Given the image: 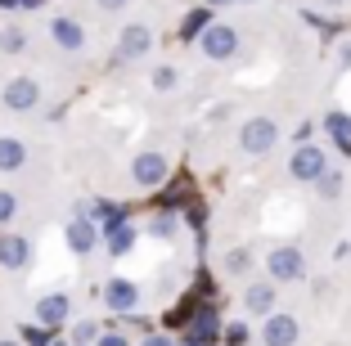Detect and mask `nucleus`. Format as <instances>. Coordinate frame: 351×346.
Returning a JSON list of instances; mask_svg holds the SVG:
<instances>
[{"instance_id":"1","label":"nucleus","mask_w":351,"mask_h":346,"mask_svg":"<svg viewBox=\"0 0 351 346\" xmlns=\"http://www.w3.org/2000/svg\"><path fill=\"white\" fill-rule=\"evenodd\" d=\"M198 50H203L212 63H226V59L239 54V32L226 27V23H207V27L198 32Z\"/></svg>"},{"instance_id":"2","label":"nucleus","mask_w":351,"mask_h":346,"mask_svg":"<svg viewBox=\"0 0 351 346\" xmlns=\"http://www.w3.org/2000/svg\"><path fill=\"white\" fill-rule=\"evenodd\" d=\"M275 140H279V126L270 122V117H248L243 131H239V144H243V153H252V158H266V153L275 149Z\"/></svg>"},{"instance_id":"3","label":"nucleus","mask_w":351,"mask_h":346,"mask_svg":"<svg viewBox=\"0 0 351 346\" xmlns=\"http://www.w3.org/2000/svg\"><path fill=\"white\" fill-rule=\"evenodd\" d=\"M289 171H293V180H311V184H315L324 171H329V158H324L320 144H298V153H293Z\"/></svg>"},{"instance_id":"4","label":"nucleus","mask_w":351,"mask_h":346,"mask_svg":"<svg viewBox=\"0 0 351 346\" xmlns=\"http://www.w3.org/2000/svg\"><path fill=\"white\" fill-rule=\"evenodd\" d=\"M266 270H270V284H293V279H302V252L298 247H270V256H266Z\"/></svg>"},{"instance_id":"5","label":"nucleus","mask_w":351,"mask_h":346,"mask_svg":"<svg viewBox=\"0 0 351 346\" xmlns=\"http://www.w3.org/2000/svg\"><path fill=\"white\" fill-rule=\"evenodd\" d=\"M36 103H41V82H36V77H10V82H5V108L27 112V108H36Z\"/></svg>"},{"instance_id":"6","label":"nucleus","mask_w":351,"mask_h":346,"mask_svg":"<svg viewBox=\"0 0 351 346\" xmlns=\"http://www.w3.org/2000/svg\"><path fill=\"white\" fill-rule=\"evenodd\" d=\"M104 306L117 310V315H131L135 306H140V288H135L131 279H108V284H104Z\"/></svg>"},{"instance_id":"7","label":"nucleus","mask_w":351,"mask_h":346,"mask_svg":"<svg viewBox=\"0 0 351 346\" xmlns=\"http://www.w3.org/2000/svg\"><path fill=\"white\" fill-rule=\"evenodd\" d=\"M261 346H298V319L293 315H266V328H261Z\"/></svg>"},{"instance_id":"8","label":"nucleus","mask_w":351,"mask_h":346,"mask_svg":"<svg viewBox=\"0 0 351 346\" xmlns=\"http://www.w3.org/2000/svg\"><path fill=\"white\" fill-rule=\"evenodd\" d=\"M131 175H135L140 189H154V184L167 180V158L162 153H140V158L131 162Z\"/></svg>"},{"instance_id":"9","label":"nucleus","mask_w":351,"mask_h":346,"mask_svg":"<svg viewBox=\"0 0 351 346\" xmlns=\"http://www.w3.org/2000/svg\"><path fill=\"white\" fill-rule=\"evenodd\" d=\"M63 238H68V247H73L77 256H86V252H95V243H99V225L86 221V216H77V221L63 225Z\"/></svg>"},{"instance_id":"10","label":"nucleus","mask_w":351,"mask_h":346,"mask_svg":"<svg viewBox=\"0 0 351 346\" xmlns=\"http://www.w3.org/2000/svg\"><path fill=\"white\" fill-rule=\"evenodd\" d=\"M154 50V32L145 27V23H131V27H122V36H117V54L122 59H140V54Z\"/></svg>"},{"instance_id":"11","label":"nucleus","mask_w":351,"mask_h":346,"mask_svg":"<svg viewBox=\"0 0 351 346\" xmlns=\"http://www.w3.org/2000/svg\"><path fill=\"white\" fill-rule=\"evenodd\" d=\"M50 36H54L59 50H82V45H86V32H82V23H77V18H54L50 23Z\"/></svg>"},{"instance_id":"12","label":"nucleus","mask_w":351,"mask_h":346,"mask_svg":"<svg viewBox=\"0 0 351 346\" xmlns=\"http://www.w3.org/2000/svg\"><path fill=\"white\" fill-rule=\"evenodd\" d=\"M27 261H32L27 238H19V234H5V238H0V265H5V270H23Z\"/></svg>"},{"instance_id":"13","label":"nucleus","mask_w":351,"mask_h":346,"mask_svg":"<svg viewBox=\"0 0 351 346\" xmlns=\"http://www.w3.org/2000/svg\"><path fill=\"white\" fill-rule=\"evenodd\" d=\"M68 310H73V301H68V297L63 293H50V297H41V301H36V319H41V324H63V319H68Z\"/></svg>"},{"instance_id":"14","label":"nucleus","mask_w":351,"mask_h":346,"mask_svg":"<svg viewBox=\"0 0 351 346\" xmlns=\"http://www.w3.org/2000/svg\"><path fill=\"white\" fill-rule=\"evenodd\" d=\"M23 162H27V144L14 135H0V171H19Z\"/></svg>"},{"instance_id":"15","label":"nucleus","mask_w":351,"mask_h":346,"mask_svg":"<svg viewBox=\"0 0 351 346\" xmlns=\"http://www.w3.org/2000/svg\"><path fill=\"white\" fill-rule=\"evenodd\" d=\"M243 306H248L252 315H270L275 310V284H252L243 293Z\"/></svg>"},{"instance_id":"16","label":"nucleus","mask_w":351,"mask_h":346,"mask_svg":"<svg viewBox=\"0 0 351 346\" xmlns=\"http://www.w3.org/2000/svg\"><path fill=\"white\" fill-rule=\"evenodd\" d=\"M217 337H221V319L207 315V310L189 324V342H194V346H207V342H217Z\"/></svg>"},{"instance_id":"17","label":"nucleus","mask_w":351,"mask_h":346,"mask_svg":"<svg viewBox=\"0 0 351 346\" xmlns=\"http://www.w3.org/2000/svg\"><path fill=\"white\" fill-rule=\"evenodd\" d=\"M324 126H329V135L351 153V117H347V112H329V117H324Z\"/></svg>"},{"instance_id":"18","label":"nucleus","mask_w":351,"mask_h":346,"mask_svg":"<svg viewBox=\"0 0 351 346\" xmlns=\"http://www.w3.org/2000/svg\"><path fill=\"white\" fill-rule=\"evenodd\" d=\"M131 243H135V225H126V221H122L117 230H108V252H113V256H122Z\"/></svg>"},{"instance_id":"19","label":"nucleus","mask_w":351,"mask_h":346,"mask_svg":"<svg viewBox=\"0 0 351 346\" xmlns=\"http://www.w3.org/2000/svg\"><path fill=\"white\" fill-rule=\"evenodd\" d=\"M90 212H95V221H104V234L122 225V207H117V203H104V198H99V203H95Z\"/></svg>"},{"instance_id":"20","label":"nucleus","mask_w":351,"mask_h":346,"mask_svg":"<svg viewBox=\"0 0 351 346\" xmlns=\"http://www.w3.org/2000/svg\"><path fill=\"white\" fill-rule=\"evenodd\" d=\"M0 50H5V54H23V50H27V32H23V27H5V32H0Z\"/></svg>"},{"instance_id":"21","label":"nucleus","mask_w":351,"mask_h":346,"mask_svg":"<svg viewBox=\"0 0 351 346\" xmlns=\"http://www.w3.org/2000/svg\"><path fill=\"white\" fill-rule=\"evenodd\" d=\"M149 82H154V90H176V86H180V72L176 68H154V77H149Z\"/></svg>"},{"instance_id":"22","label":"nucleus","mask_w":351,"mask_h":346,"mask_svg":"<svg viewBox=\"0 0 351 346\" xmlns=\"http://www.w3.org/2000/svg\"><path fill=\"white\" fill-rule=\"evenodd\" d=\"M248 265H252V252H248V247H234V252L226 256V270H230V275H248Z\"/></svg>"},{"instance_id":"23","label":"nucleus","mask_w":351,"mask_h":346,"mask_svg":"<svg viewBox=\"0 0 351 346\" xmlns=\"http://www.w3.org/2000/svg\"><path fill=\"white\" fill-rule=\"evenodd\" d=\"M315 184H320V194H324V198H338V194H342V175H338V171H324Z\"/></svg>"},{"instance_id":"24","label":"nucleus","mask_w":351,"mask_h":346,"mask_svg":"<svg viewBox=\"0 0 351 346\" xmlns=\"http://www.w3.org/2000/svg\"><path fill=\"white\" fill-rule=\"evenodd\" d=\"M50 342H54L50 324H41V328H27V346H50Z\"/></svg>"},{"instance_id":"25","label":"nucleus","mask_w":351,"mask_h":346,"mask_svg":"<svg viewBox=\"0 0 351 346\" xmlns=\"http://www.w3.org/2000/svg\"><path fill=\"white\" fill-rule=\"evenodd\" d=\"M207 23H212V14H189V18H185V36H198Z\"/></svg>"},{"instance_id":"26","label":"nucleus","mask_w":351,"mask_h":346,"mask_svg":"<svg viewBox=\"0 0 351 346\" xmlns=\"http://www.w3.org/2000/svg\"><path fill=\"white\" fill-rule=\"evenodd\" d=\"M95 333H99L95 324H77V328H73V342H77V346H90V342H95Z\"/></svg>"},{"instance_id":"27","label":"nucleus","mask_w":351,"mask_h":346,"mask_svg":"<svg viewBox=\"0 0 351 346\" xmlns=\"http://www.w3.org/2000/svg\"><path fill=\"white\" fill-rule=\"evenodd\" d=\"M154 234L158 238H171L176 234V216H158V221H154Z\"/></svg>"},{"instance_id":"28","label":"nucleus","mask_w":351,"mask_h":346,"mask_svg":"<svg viewBox=\"0 0 351 346\" xmlns=\"http://www.w3.org/2000/svg\"><path fill=\"white\" fill-rule=\"evenodd\" d=\"M14 207H19V203H14V194H10V189H0V225L14 216Z\"/></svg>"},{"instance_id":"29","label":"nucleus","mask_w":351,"mask_h":346,"mask_svg":"<svg viewBox=\"0 0 351 346\" xmlns=\"http://www.w3.org/2000/svg\"><path fill=\"white\" fill-rule=\"evenodd\" d=\"M226 337H230V342L239 346V342H243V337H248V324H230V328H226Z\"/></svg>"},{"instance_id":"30","label":"nucleus","mask_w":351,"mask_h":346,"mask_svg":"<svg viewBox=\"0 0 351 346\" xmlns=\"http://www.w3.org/2000/svg\"><path fill=\"white\" fill-rule=\"evenodd\" d=\"M95 346H126V337L122 333H104V337H95Z\"/></svg>"},{"instance_id":"31","label":"nucleus","mask_w":351,"mask_h":346,"mask_svg":"<svg viewBox=\"0 0 351 346\" xmlns=\"http://www.w3.org/2000/svg\"><path fill=\"white\" fill-rule=\"evenodd\" d=\"M99 10H108V14H117V10H126V0H95Z\"/></svg>"},{"instance_id":"32","label":"nucleus","mask_w":351,"mask_h":346,"mask_svg":"<svg viewBox=\"0 0 351 346\" xmlns=\"http://www.w3.org/2000/svg\"><path fill=\"white\" fill-rule=\"evenodd\" d=\"M140 346H176V342H171V337H162V333H154V337H145Z\"/></svg>"},{"instance_id":"33","label":"nucleus","mask_w":351,"mask_h":346,"mask_svg":"<svg viewBox=\"0 0 351 346\" xmlns=\"http://www.w3.org/2000/svg\"><path fill=\"white\" fill-rule=\"evenodd\" d=\"M207 5H212V10H230V5H234V0H207Z\"/></svg>"},{"instance_id":"34","label":"nucleus","mask_w":351,"mask_h":346,"mask_svg":"<svg viewBox=\"0 0 351 346\" xmlns=\"http://www.w3.org/2000/svg\"><path fill=\"white\" fill-rule=\"evenodd\" d=\"M342 68H351V45H347V50H342Z\"/></svg>"},{"instance_id":"35","label":"nucleus","mask_w":351,"mask_h":346,"mask_svg":"<svg viewBox=\"0 0 351 346\" xmlns=\"http://www.w3.org/2000/svg\"><path fill=\"white\" fill-rule=\"evenodd\" d=\"M324 5H333V10H338V5H342V0H324Z\"/></svg>"},{"instance_id":"36","label":"nucleus","mask_w":351,"mask_h":346,"mask_svg":"<svg viewBox=\"0 0 351 346\" xmlns=\"http://www.w3.org/2000/svg\"><path fill=\"white\" fill-rule=\"evenodd\" d=\"M0 346H19V342H0Z\"/></svg>"},{"instance_id":"37","label":"nucleus","mask_w":351,"mask_h":346,"mask_svg":"<svg viewBox=\"0 0 351 346\" xmlns=\"http://www.w3.org/2000/svg\"><path fill=\"white\" fill-rule=\"evenodd\" d=\"M50 346H68V342H50Z\"/></svg>"},{"instance_id":"38","label":"nucleus","mask_w":351,"mask_h":346,"mask_svg":"<svg viewBox=\"0 0 351 346\" xmlns=\"http://www.w3.org/2000/svg\"><path fill=\"white\" fill-rule=\"evenodd\" d=\"M185 346H194V342H185Z\"/></svg>"}]
</instances>
